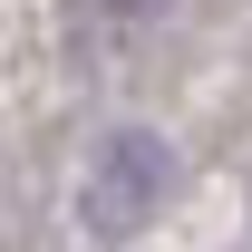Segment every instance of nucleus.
Returning <instances> with one entry per match:
<instances>
[{"label": "nucleus", "instance_id": "obj_1", "mask_svg": "<svg viewBox=\"0 0 252 252\" xmlns=\"http://www.w3.org/2000/svg\"><path fill=\"white\" fill-rule=\"evenodd\" d=\"M175 185V146L146 136V126H117V136H97L88 175H78V223H88L97 243H126V233H146Z\"/></svg>", "mask_w": 252, "mask_h": 252}, {"label": "nucleus", "instance_id": "obj_2", "mask_svg": "<svg viewBox=\"0 0 252 252\" xmlns=\"http://www.w3.org/2000/svg\"><path fill=\"white\" fill-rule=\"evenodd\" d=\"M117 20H156V10H175V0H107Z\"/></svg>", "mask_w": 252, "mask_h": 252}]
</instances>
